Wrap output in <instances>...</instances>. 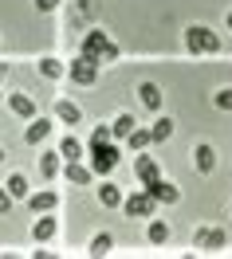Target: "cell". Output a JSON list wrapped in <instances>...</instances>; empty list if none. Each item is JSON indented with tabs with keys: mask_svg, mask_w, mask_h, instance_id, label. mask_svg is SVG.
<instances>
[{
	"mask_svg": "<svg viewBox=\"0 0 232 259\" xmlns=\"http://www.w3.org/2000/svg\"><path fill=\"white\" fill-rule=\"evenodd\" d=\"M185 48L193 55H213V51H220V35L209 32V28H189L185 32Z\"/></svg>",
	"mask_w": 232,
	"mask_h": 259,
	"instance_id": "1",
	"label": "cell"
},
{
	"mask_svg": "<svg viewBox=\"0 0 232 259\" xmlns=\"http://www.w3.org/2000/svg\"><path fill=\"white\" fill-rule=\"evenodd\" d=\"M114 165H118V153H114V146H110V142H106V146H91V173L106 177Z\"/></svg>",
	"mask_w": 232,
	"mask_h": 259,
	"instance_id": "2",
	"label": "cell"
},
{
	"mask_svg": "<svg viewBox=\"0 0 232 259\" xmlns=\"http://www.w3.org/2000/svg\"><path fill=\"white\" fill-rule=\"evenodd\" d=\"M153 204H158V200H153L149 193H134V196H126V200H122L126 216H138V220H149V216H153Z\"/></svg>",
	"mask_w": 232,
	"mask_h": 259,
	"instance_id": "3",
	"label": "cell"
},
{
	"mask_svg": "<svg viewBox=\"0 0 232 259\" xmlns=\"http://www.w3.org/2000/svg\"><path fill=\"white\" fill-rule=\"evenodd\" d=\"M99 79V63H95V59H75V63H71V82H79V87H91V82Z\"/></svg>",
	"mask_w": 232,
	"mask_h": 259,
	"instance_id": "4",
	"label": "cell"
},
{
	"mask_svg": "<svg viewBox=\"0 0 232 259\" xmlns=\"http://www.w3.org/2000/svg\"><path fill=\"white\" fill-rule=\"evenodd\" d=\"M146 193L153 196L158 204H173V200L181 196V193H177V185H169V181H162V177H153V181H149V185H146Z\"/></svg>",
	"mask_w": 232,
	"mask_h": 259,
	"instance_id": "5",
	"label": "cell"
},
{
	"mask_svg": "<svg viewBox=\"0 0 232 259\" xmlns=\"http://www.w3.org/2000/svg\"><path fill=\"white\" fill-rule=\"evenodd\" d=\"M55 118H59V122H67V126H79L83 110H79L71 98H59V102H55Z\"/></svg>",
	"mask_w": 232,
	"mask_h": 259,
	"instance_id": "6",
	"label": "cell"
},
{
	"mask_svg": "<svg viewBox=\"0 0 232 259\" xmlns=\"http://www.w3.org/2000/svg\"><path fill=\"white\" fill-rule=\"evenodd\" d=\"M228 236L224 232H213V228H201L197 236H193V247H224Z\"/></svg>",
	"mask_w": 232,
	"mask_h": 259,
	"instance_id": "7",
	"label": "cell"
},
{
	"mask_svg": "<svg viewBox=\"0 0 232 259\" xmlns=\"http://www.w3.org/2000/svg\"><path fill=\"white\" fill-rule=\"evenodd\" d=\"M63 177L71 181V185H87V181L95 177V173H91V165H79V161H67V165H63Z\"/></svg>",
	"mask_w": 232,
	"mask_h": 259,
	"instance_id": "8",
	"label": "cell"
},
{
	"mask_svg": "<svg viewBox=\"0 0 232 259\" xmlns=\"http://www.w3.org/2000/svg\"><path fill=\"white\" fill-rule=\"evenodd\" d=\"M138 95H142V106L162 110V87H158V82H142V87H138Z\"/></svg>",
	"mask_w": 232,
	"mask_h": 259,
	"instance_id": "9",
	"label": "cell"
},
{
	"mask_svg": "<svg viewBox=\"0 0 232 259\" xmlns=\"http://www.w3.org/2000/svg\"><path fill=\"white\" fill-rule=\"evenodd\" d=\"M99 204H102V208H118V204H122V189H118V185H110V181H102Z\"/></svg>",
	"mask_w": 232,
	"mask_h": 259,
	"instance_id": "10",
	"label": "cell"
},
{
	"mask_svg": "<svg viewBox=\"0 0 232 259\" xmlns=\"http://www.w3.org/2000/svg\"><path fill=\"white\" fill-rule=\"evenodd\" d=\"M102 44H106V35H102V32H87V39H83V55L99 63V55H102Z\"/></svg>",
	"mask_w": 232,
	"mask_h": 259,
	"instance_id": "11",
	"label": "cell"
},
{
	"mask_svg": "<svg viewBox=\"0 0 232 259\" xmlns=\"http://www.w3.org/2000/svg\"><path fill=\"white\" fill-rule=\"evenodd\" d=\"M48 134H51V122H48V118H40V122H32V126L24 130V142H28V146H35V142H44Z\"/></svg>",
	"mask_w": 232,
	"mask_h": 259,
	"instance_id": "12",
	"label": "cell"
},
{
	"mask_svg": "<svg viewBox=\"0 0 232 259\" xmlns=\"http://www.w3.org/2000/svg\"><path fill=\"white\" fill-rule=\"evenodd\" d=\"M32 236H35V243H48L51 236H55V220H51V216H40L32 224Z\"/></svg>",
	"mask_w": 232,
	"mask_h": 259,
	"instance_id": "13",
	"label": "cell"
},
{
	"mask_svg": "<svg viewBox=\"0 0 232 259\" xmlns=\"http://www.w3.org/2000/svg\"><path fill=\"white\" fill-rule=\"evenodd\" d=\"M193 157H197L201 173H213V165H216V149L213 146H197V149H193Z\"/></svg>",
	"mask_w": 232,
	"mask_h": 259,
	"instance_id": "14",
	"label": "cell"
},
{
	"mask_svg": "<svg viewBox=\"0 0 232 259\" xmlns=\"http://www.w3.org/2000/svg\"><path fill=\"white\" fill-rule=\"evenodd\" d=\"M8 102H12V114H16V118H35V102L28 95H12Z\"/></svg>",
	"mask_w": 232,
	"mask_h": 259,
	"instance_id": "15",
	"label": "cell"
},
{
	"mask_svg": "<svg viewBox=\"0 0 232 259\" xmlns=\"http://www.w3.org/2000/svg\"><path fill=\"white\" fill-rule=\"evenodd\" d=\"M134 169H138L142 185H149L153 177H162V173H158V161H153V157H138V161H134Z\"/></svg>",
	"mask_w": 232,
	"mask_h": 259,
	"instance_id": "16",
	"label": "cell"
},
{
	"mask_svg": "<svg viewBox=\"0 0 232 259\" xmlns=\"http://www.w3.org/2000/svg\"><path fill=\"white\" fill-rule=\"evenodd\" d=\"M146 240L158 243V247H162V243H169V224H166V220H153V224L146 228Z\"/></svg>",
	"mask_w": 232,
	"mask_h": 259,
	"instance_id": "17",
	"label": "cell"
},
{
	"mask_svg": "<svg viewBox=\"0 0 232 259\" xmlns=\"http://www.w3.org/2000/svg\"><path fill=\"white\" fill-rule=\"evenodd\" d=\"M59 157H67V161H79V157H83V146H79V138H71V134H67L63 142H59Z\"/></svg>",
	"mask_w": 232,
	"mask_h": 259,
	"instance_id": "18",
	"label": "cell"
},
{
	"mask_svg": "<svg viewBox=\"0 0 232 259\" xmlns=\"http://www.w3.org/2000/svg\"><path fill=\"white\" fill-rule=\"evenodd\" d=\"M149 138H153V142H169V138H173V122H169V118H158L153 130H149Z\"/></svg>",
	"mask_w": 232,
	"mask_h": 259,
	"instance_id": "19",
	"label": "cell"
},
{
	"mask_svg": "<svg viewBox=\"0 0 232 259\" xmlns=\"http://www.w3.org/2000/svg\"><path fill=\"white\" fill-rule=\"evenodd\" d=\"M28 200H32V212H51L55 208V193H32Z\"/></svg>",
	"mask_w": 232,
	"mask_h": 259,
	"instance_id": "20",
	"label": "cell"
},
{
	"mask_svg": "<svg viewBox=\"0 0 232 259\" xmlns=\"http://www.w3.org/2000/svg\"><path fill=\"white\" fill-rule=\"evenodd\" d=\"M134 126H138V122H134V114H118V118H114V126H110V134H114V138H126Z\"/></svg>",
	"mask_w": 232,
	"mask_h": 259,
	"instance_id": "21",
	"label": "cell"
},
{
	"mask_svg": "<svg viewBox=\"0 0 232 259\" xmlns=\"http://www.w3.org/2000/svg\"><path fill=\"white\" fill-rule=\"evenodd\" d=\"M110 247H114V240H110L106 232H99V236L91 240V255H95V259H102V255H106V251H110Z\"/></svg>",
	"mask_w": 232,
	"mask_h": 259,
	"instance_id": "22",
	"label": "cell"
},
{
	"mask_svg": "<svg viewBox=\"0 0 232 259\" xmlns=\"http://www.w3.org/2000/svg\"><path fill=\"white\" fill-rule=\"evenodd\" d=\"M126 142H130V149H146L153 138H149V130H138V126H134L130 134H126Z\"/></svg>",
	"mask_w": 232,
	"mask_h": 259,
	"instance_id": "23",
	"label": "cell"
},
{
	"mask_svg": "<svg viewBox=\"0 0 232 259\" xmlns=\"http://www.w3.org/2000/svg\"><path fill=\"white\" fill-rule=\"evenodd\" d=\"M4 189H8V193H12V196H28V193H32V189H28V177H20V173H12Z\"/></svg>",
	"mask_w": 232,
	"mask_h": 259,
	"instance_id": "24",
	"label": "cell"
},
{
	"mask_svg": "<svg viewBox=\"0 0 232 259\" xmlns=\"http://www.w3.org/2000/svg\"><path fill=\"white\" fill-rule=\"evenodd\" d=\"M40 71H44V79H63V63L59 59H40Z\"/></svg>",
	"mask_w": 232,
	"mask_h": 259,
	"instance_id": "25",
	"label": "cell"
},
{
	"mask_svg": "<svg viewBox=\"0 0 232 259\" xmlns=\"http://www.w3.org/2000/svg\"><path fill=\"white\" fill-rule=\"evenodd\" d=\"M40 173H44V177H55V173H59V153H44V157H40Z\"/></svg>",
	"mask_w": 232,
	"mask_h": 259,
	"instance_id": "26",
	"label": "cell"
},
{
	"mask_svg": "<svg viewBox=\"0 0 232 259\" xmlns=\"http://www.w3.org/2000/svg\"><path fill=\"white\" fill-rule=\"evenodd\" d=\"M114 134H110V126H95V134H91V146H106Z\"/></svg>",
	"mask_w": 232,
	"mask_h": 259,
	"instance_id": "27",
	"label": "cell"
},
{
	"mask_svg": "<svg viewBox=\"0 0 232 259\" xmlns=\"http://www.w3.org/2000/svg\"><path fill=\"white\" fill-rule=\"evenodd\" d=\"M118 59V44H110V39H106V44H102V55H99V63H114Z\"/></svg>",
	"mask_w": 232,
	"mask_h": 259,
	"instance_id": "28",
	"label": "cell"
},
{
	"mask_svg": "<svg viewBox=\"0 0 232 259\" xmlns=\"http://www.w3.org/2000/svg\"><path fill=\"white\" fill-rule=\"evenodd\" d=\"M216 106H220V110H232V91H220V95H216Z\"/></svg>",
	"mask_w": 232,
	"mask_h": 259,
	"instance_id": "29",
	"label": "cell"
},
{
	"mask_svg": "<svg viewBox=\"0 0 232 259\" xmlns=\"http://www.w3.org/2000/svg\"><path fill=\"white\" fill-rule=\"evenodd\" d=\"M12 208V193H4V189H0V212H8Z\"/></svg>",
	"mask_w": 232,
	"mask_h": 259,
	"instance_id": "30",
	"label": "cell"
},
{
	"mask_svg": "<svg viewBox=\"0 0 232 259\" xmlns=\"http://www.w3.org/2000/svg\"><path fill=\"white\" fill-rule=\"evenodd\" d=\"M40 4V12H51V8H59V0H35Z\"/></svg>",
	"mask_w": 232,
	"mask_h": 259,
	"instance_id": "31",
	"label": "cell"
},
{
	"mask_svg": "<svg viewBox=\"0 0 232 259\" xmlns=\"http://www.w3.org/2000/svg\"><path fill=\"white\" fill-rule=\"evenodd\" d=\"M228 32H232V12H228Z\"/></svg>",
	"mask_w": 232,
	"mask_h": 259,
	"instance_id": "32",
	"label": "cell"
},
{
	"mask_svg": "<svg viewBox=\"0 0 232 259\" xmlns=\"http://www.w3.org/2000/svg\"><path fill=\"white\" fill-rule=\"evenodd\" d=\"M0 157H4V149H0Z\"/></svg>",
	"mask_w": 232,
	"mask_h": 259,
	"instance_id": "33",
	"label": "cell"
}]
</instances>
